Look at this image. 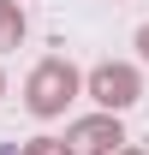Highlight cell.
Returning <instances> with one entry per match:
<instances>
[{"label":"cell","mask_w":149,"mask_h":155,"mask_svg":"<svg viewBox=\"0 0 149 155\" xmlns=\"http://www.w3.org/2000/svg\"><path fill=\"white\" fill-rule=\"evenodd\" d=\"M24 155H72V149H66V143H54V137H30V143H24Z\"/></svg>","instance_id":"cell-5"},{"label":"cell","mask_w":149,"mask_h":155,"mask_svg":"<svg viewBox=\"0 0 149 155\" xmlns=\"http://www.w3.org/2000/svg\"><path fill=\"white\" fill-rule=\"evenodd\" d=\"M113 143H125V137H119V119H113V114L72 125V155H113Z\"/></svg>","instance_id":"cell-3"},{"label":"cell","mask_w":149,"mask_h":155,"mask_svg":"<svg viewBox=\"0 0 149 155\" xmlns=\"http://www.w3.org/2000/svg\"><path fill=\"white\" fill-rule=\"evenodd\" d=\"M72 90H78V72L66 66V60H42L36 72H30V84H24V101H30V114H60L66 101H72Z\"/></svg>","instance_id":"cell-1"},{"label":"cell","mask_w":149,"mask_h":155,"mask_svg":"<svg viewBox=\"0 0 149 155\" xmlns=\"http://www.w3.org/2000/svg\"><path fill=\"white\" fill-rule=\"evenodd\" d=\"M18 36H24V12L12 0H0V48H18Z\"/></svg>","instance_id":"cell-4"},{"label":"cell","mask_w":149,"mask_h":155,"mask_svg":"<svg viewBox=\"0 0 149 155\" xmlns=\"http://www.w3.org/2000/svg\"><path fill=\"white\" fill-rule=\"evenodd\" d=\"M90 96L101 101L108 114H119V107L137 101V72H131V66H95L90 72Z\"/></svg>","instance_id":"cell-2"},{"label":"cell","mask_w":149,"mask_h":155,"mask_svg":"<svg viewBox=\"0 0 149 155\" xmlns=\"http://www.w3.org/2000/svg\"><path fill=\"white\" fill-rule=\"evenodd\" d=\"M137 48H143V60H149V24H143V30H137Z\"/></svg>","instance_id":"cell-6"}]
</instances>
